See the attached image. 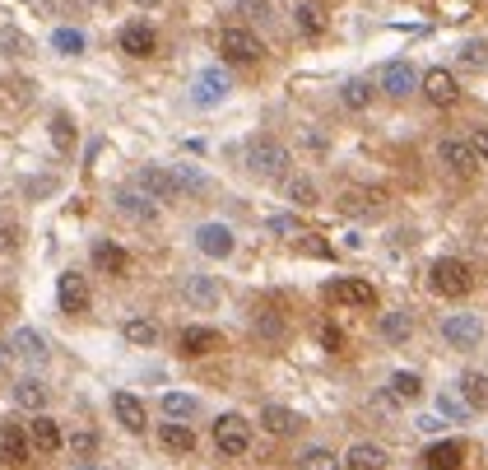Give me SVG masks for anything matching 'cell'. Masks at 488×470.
I'll use <instances>...</instances> for the list:
<instances>
[{
  "label": "cell",
  "instance_id": "obj_21",
  "mask_svg": "<svg viewBox=\"0 0 488 470\" xmlns=\"http://www.w3.org/2000/svg\"><path fill=\"white\" fill-rule=\"evenodd\" d=\"M181 298H187L191 308H214V303H219V280L214 275H187Z\"/></svg>",
  "mask_w": 488,
  "mask_h": 470
},
{
  "label": "cell",
  "instance_id": "obj_5",
  "mask_svg": "<svg viewBox=\"0 0 488 470\" xmlns=\"http://www.w3.org/2000/svg\"><path fill=\"white\" fill-rule=\"evenodd\" d=\"M437 158H442V168L452 173V177H475L479 173V158L470 150V140H442Z\"/></svg>",
  "mask_w": 488,
  "mask_h": 470
},
{
  "label": "cell",
  "instance_id": "obj_27",
  "mask_svg": "<svg viewBox=\"0 0 488 470\" xmlns=\"http://www.w3.org/2000/svg\"><path fill=\"white\" fill-rule=\"evenodd\" d=\"M460 401H465V410H488V377L484 373H460Z\"/></svg>",
  "mask_w": 488,
  "mask_h": 470
},
{
  "label": "cell",
  "instance_id": "obj_47",
  "mask_svg": "<svg viewBox=\"0 0 488 470\" xmlns=\"http://www.w3.org/2000/svg\"><path fill=\"white\" fill-rule=\"evenodd\" d=\"M242 10H247V14H256V19H260V14L270 10V5H266V0H242Z\"/></svg>",
  "mask_w": 488,
  "mask_h": 470
},
{
  "label": "cell",
  "instance_id": "obj_35",
  "mask_svg": "<svg viewBox=\"0 0 488 470\" xmlns=\"http://www.w3.org/2000/svg\"><path fill=\"white\" fill-rule=\"evenodd\" d=\"M298 470H344V466L331 447H308V452L298 457Z\"/></svg>",
  "mask_w": 488,
  "mask_h": 470
},
{
  "label": "cell",
  "instance_id": "obj_31",
  "mask_svg": "<svg viewBox=\"0 0 488 470\" xmlns=\"http://www.w3.org/2000/svg\"><path fill=\"white\" fill-rule=\"evenodd\" d=\"M381 336L391 340V344H404V340L414 336V317L410 312H386L381 317Z\"/></svg>",
  "mask_w": 488,
  "mask_h": 470
},
{
  "label": "cell",
  "instance_id": "obj_28",
  "mask_svg": "<svg viewBox=\"0 0 488 470\" xmlns=\"http://www.w3.org/2000/svg\"><path fill=\"white\" fill-rule=\"evenodd\" d=\"M260 424H266V434H275V438H289L302 419L289 410V405H266V410H260Z\"/></svg>",
  "mask_w": 488,
  "mask_h": 470
},
{
  "label": "cell",
  "instance_id": "obj_3",
  "mask_svg": "<svg viewBox=\"0 0 488 470\" xmlns=\"http://www.w3.org/2000/svg\"><path fill=\"white\" fill-rule=\"evenodd\" d=\"M219 52H223V61H233V66H252V61H260V37L252 33V28H223L219 33Z\"/></svg>",
  "mask_w": 488,
  "mask_h": 470
},
{
  "label": "cell",
  "instance_id": "obj_36",
  "mask_svg": "<svg viewBox=\"0 0 488 470\" xmlns=\"http://www.w3.org/2000/svg\"><path fill=\"white\" fill-rule=\"evenodd\" d=\"M121 336H126L131 344H140V350H145V344H154V340H158V326H154L149 317H131L126 326H121Z\"/></svg>",
  "mask_w": 488,
  "mask_h": 470
},
{
  "label": "cell",
  "instance_id": "obj_41",
  "mask_svg": "<svg viewBox=\"0 0 488 470\" xmlns=\"http://www.w3.org/2000/svg\"><path fill=\"white\" fill-rule=\"evenodd\" d=\"M70 452H75L79 461H89V457L98 452V434H93V428H79V434L70 438Z\"/></svg>",
  "mask_w": 488,
  "mask_h": 470
},
{
  "label": "cell",
  "instance_id": "obj_44",
  "mask_svg": "<svg viewBox=\"0 0 488 470\" xmlns=\"http://www.w3.org/2000/svg\"><path fill=\"white\" fill-rule=\"evenodd\" d=\"M470 150H475L479 163H488V126H475L470 131Z\"/></svg>",
  "mask_w": 488,
  "mask_h": 470
},
{
  "label": "cell",
  "instance_id": "obj_26",
  "mask_svg": "<svg viewBox=\"0 0 488 470\" xmlns=\"http://www.w3.org/2000/svg\"><path fill=\"white\" fill-rule=\"evenodd\" d=\"M158 442L168 447V452H177V457H187V452H196V434H191V424H163L158 428Z\"/></svg>",
  "mask_w": 488,
  "mask_h": 470
},
{
  "label": "cell",
  "instance_id": "obj_7",
  "mask_svg": "<svg viewBox=\"0 0 488 470\" xmlns=\"http://www.w3.org/2000/svg\"><path fill=\"white\" fill-rule=\"evenodd\" d=\"M479 336H484V326H479V317H470V312H456V317L442 321V340L452 344V350H475Z\"/></svg>",
  "mask_w": 488,
  "mask_h": 470
},
{
  "label": "cell",
  "instance_id": "obj_34",
  "mask_svg": "<svg viewBox=\"0 0 488 470\" xmlns=\"http://www.w3.org/2000/svg\"><path fill=\"white\" fill-rule=\"evenodd\" d=\"M196 410H200V405H196V396H187V392H168V396H163V415L177 419V424H187Z\"/></svg>",
  "mask_w": 488,
  "mask_h": 470
},
{
  "label": "cell",
  "instance_id": "obj_8",
  "mask_svg": "<svg viewBox=\"0 0 488 470\" xmlns=\"http://www.w3.org/2000/svg\"><path fill=\"white\" fill-rule=\"evenodd\" d=\"M135 191H145L149 200H172L181 187H177V173H172V168H158V163H149V168H140Z\"/></svg>",
  "mask_w": 488,
  "mask_h": 470
},
{
  "label": "cell",
  "instance_id": "obj_49",
  "mask_svg": "<svg viewBox=\"0 0 488 470\" xmlns=\"http://www.w3.org/2000/svg\"><path fill=\"white\" fill-rule=\"evenodd\" d=\"M135 5H140V10H158V5H163V0H135Z\"/></svg>",
  "mask_w": 488,
  "mask_h": 470
},
{
  "label": "cell",
  "instance_id": "obj_12",
  "mask_svg": "<svg viewBox=\"0 0 488 470\" xmlns=\"http://www.w3.org/2000/svg\"><path fill=\"white\" fill-rule=\"evenodd\" d=\"M112 415H116V424L126 428V434H145V401L140 396H131V392H116L112 396Z\"/></svg>",
  "mask_w": 488,
  "mask_h": 470
},
{
  "label": "cell",
  "instance_id": "obj_11",
  "mask_svg": "<svg viewBox=\"0 0 488 470\" xmlns=\"http://www.w3.org/2000/svg\"><path fill=\"white\" fill-rule=\"evenodd\" d=\"M381 89L391 93V98L414 93V89H419V75H414L410 61H386V66H381Z\"/></svg>",
  "mask_w": 488,
  "mask_h": 470
},
{
  "label": "cell",
  "instance_id": "obj_45",
  "mask_svg": "<svg viewBox=\"0 0 488 470\" xmlns=\"http://www.w3.org/2000/svg\"><path fill=\"white\" fill-rule=\"evenodd\" d=\"M298 229H302V223H298L293 215H275V219H270V233H279V238H289V233H298Z\"/></svg>",
  "mask_w": 488,
  "mask_h": 470
},
{
  "label": "cell",
  "instance_id": "obj_4",
  "mask_svg": "<svg viewBox=\"0 0 488 470\" xmlns=\"http://www.w3.org/2000/svg\"><path fill=\"white\" fill-rule=\"evenodd\" d=\"M247 168L256 177H284L289 173V150H284L279 140H256V145L247 150Z\"/></svg>",
  "mask_w": 488,
  "mask_h": 470
},
{
  "label": "cell",
  "instance_id": "obj_29",
  "mask_svg": "<svg viewBox=\"0 0 488 470\" xmlns=\"http://www.w3.org/2000/svg\"><path fill=\"white\" fill-rule=\"evenodd\" d=\"M293 24H298V33H302V37H321V33H325V14H321V5L302 0V5L293 10Z\"/></svg>",
  "mask_w": 488,
  "mask_h": 470
},
{
  "label": "cell",
  "instance_id": "obj_37",
  "mask_svg": "<svg viewBox=\"0 0 488 470\" xmlns=\"http://www.w3.org/2000/svg\"><path fill=\"white\" fill-rule=\"evenodd\" d=\"M423 396V377L419 373H396L391 377V401H419Z\"/></svg>",
  "mask_w": 488,
  "mask_h": 470
},
{
  "label": "cell",
  "instance_id": "obj_25",
  "mask_svg": "<svg viewBox=\"0 0 488 470\" xmlns=\"http://www.w3.org/2000/svg\"><path fill=\"white\" fill-rule=\"evenodd\" d=\"M14 405H19V410L43 415V405H47V386L37 382V377H19V382H14Z\"/></svg>",
  "mask_w": 488,
  "mask_h": 470
},
{
  "label": "cell",
  "instance_id": "obj_15",
  "mask_svg": "<svg viewBox=\"0 0 488 470\" xmlns=\"http://www.w3.org/2000/svg\"><path fill=\"white\" fill-rule=\"evenodd\" d=\"M56 298H60V308H66V312H84V308H89V284H84V275L66 271V275L56 280Z\"/></svg>",
  "mask_w": 488,
  "mask_h": 470
},
{
  "label": "cell",
  "instance_id": "obj_24",
  "mask_svg": "<svg viewBox=\"0 0 488 470\" xmlns=\"http://www.w3.org/2000/svg\"><path fill=\"white\" fill-rule=\"evenodd\" d=\"M93 265L103 275H126L131 256H126V247H116V242H93Z\"/></svg>",
  "mask_w": 488,
  "mask_h": 470
},
{
  "label": "cell",
  "instance_id": "obj_16",
  "mask_svg": "<svg viewBox=\"0 0 488 470\" xmlns=\"http://www.w3.org/2000/svg\"><path fill=\"white\" fill-rule=\"evenodd\" d=\"M177 344H181V354H187V359H205V354L219 350V331H214V326H187Z\"/></svg>",
  "mask_w": 488,
  "mask_h": 470
},
{
  "label": "cell",
  "instance_id": "obj_14",
  "mask_svg": "<svg viewBox=\"0 0 488 470\" xmlns=\"http://www.w3.org/2000/svg\"><path fill=\"white\" fill-rule=\"evenodd\" d=\"M325 294H331L335 303H349V308H372V303H377V289L368 280H335Z\"/></svg>",
  "mask_w": 488,
  "mask_h": 470
},
{
  "label": "cell",
  "instance_id": "obj_18",
  "mask_svg": "<svg viewBox=\"0 0 488 470\" xmlns=\"http://www.w3.org/2000/svg\"><path fill=\"white\" fill-rule=\"evenodd\" d=\"M460 461H465V442H456V438L433 442L423 452V470H460Z\"/></svg>",
  "mask_w": 488,
  "mask_h": 470
},
{
  "label": "cell",
  "instance_id": "obj_9",
  "mask_svg": "<svg viewBox=\"0 0 488 470\" xmlns=\"http://www.w3.org/2000/svg\"><path fill=\"white\" fill-rule=\"evenodd\" d=\"M196 247L205 256H214V261H223V256H233L237 238H233L228 223H200V229H196Z\"/></svg>",
  "mask_w": 488,
  "mask_h": 470
},
{
  "label": "cell",
  "instance_id": "obj_50",
  "mask_svg": "<svg viewBox=\"0 0 488 470\" xmlns=\"http://www.w3.org/2000/svg\"><path fill=\"white\" fill-rule=\"evenodd\" d=\"M70 470H103V466H93V461H79V466H70Z\"/></svg>",
  "mask_w": 488,
  "mask_h": 470
},
{
  "label": "cell",
  "instance_id": "obj_46",
  "mask_svg": "<svg viewBox=\"0 0 488 470\" xmlns=\"http://www.w3.org/2000/svg\"><path fill=\"white\" fill-rule=\"evenodd\" d=\"M321 344H325V350H344V331H340V326H321Z\"/></svg>",
  "mask_w": 488,
  "mask_h": 470
},
{
  "label": "cell",
  "instance_id": "obj_42",
  "mask_svg": "<svg viewBox=\"0 0 488 470\" xmlns=\"http://www.w3.org/2000/svg\"><path fill=\"white\" fill-rule=\"evenodd\" d=\"M0 52L5 56H28V37L19 28H0Z\"/></svg>",
  "mask_w": 488,
  "mask_h": 470
},
{
  "label": "cell",
  "instance_id": "obj_23",
  "mask_svg": "<svg viewBox=\"0 0 488 470\" xmlns=\"http://www.w3.org/2000/svg\"><path fill=\"white\" fill-rule=\"evenodd\" d=\"M60 424L56 419H47V415H37L33 419V428H28V447H37V452H60Z\"/></svg>",
  "mask_w": 488,
  "mask_h": 470
},
{
  "label": "cell",
  "instance_id": "obj_20",
  "mask_svg": "<svg viewBox=\"0 0 488 470\" xmlns=\"http://www.w3.org/2000/svg\"><path fill=\"white\" fill-rule=\"evenodd\" d=\"M0 461L5 466H24L28 461V434L19 424H0Z\"/></svg>",
  "mask_w": 488,
  "mask_h": 470
},
{
  "label": "cell",
  "instance_id": "obj_48",
  "mask_svg": "<svg viewBox=\"0 0 488 470\" xmlns=\"http://www.w3.org/2000/svg\"><path fill=\"white\" fill-rule=\"evenodd\" d=\"M14 363V354H10V344L5 340H0V377H5V368Z\"/></svg>",
  "mask_w": 488,
  "mask_h": 470
},
{
  "label": "cell",
  "instance_id": "obj_30",
  "mask_svg": "<svg viewBox=\"0 0 488 470\" xmlns=\"http://www.w3.org/2000/svg\"><path fill=\"white\" fill-rule=\"evenodd\" d=\"M340 103L349 108V112H363L372 103V85L368 79H344V89H340Z\"/></svg>",
  "mask_w": 488,
  "mask_h": 470
},
{
  "label": "cell",
  "instance_id": "obj_2",
  "mask_svg": "<svg viewBox=\"0 0 488 470\" xmlns=\"http://www.w3.org/2000/svg\"><path fill=\"white\" fill-rule=\"evenodd\" d=\"M214 447H219L223 457H247L252 424L242 419V415H219V419H214Z\"/></svg>",
  "mask_w": 488,
  "mask_h": 470
},
{
  "label": "cell",
  "instance_id": "obj_13",
  "mask_svg": "<svg viewBox=\"0 0 488 470\" xmlns=\"http://www.w3.org/2000/svg\"><path fill=\"white\" fill-rule=\"evenodd\" d=\"M423 93H428V103H437V108H452L456 98H460V85H456V75L452 70H428L423 75Z\"/></svg>",
  "mask_w": 488,
  "mask_h": 470
},
{
  "label": "cell",
  "instance_id": "obj_22",
  "mask_svg": "<svg viewBox=\"0 0 488 470\" xmlns=\"http://www.w3.org/2000/svg\"><path fill=\"white\" fill-rule=\"evenodd\" d=\"M154 47H158V33L149 24H126L121 28V52L126 56H154Z\"/></svg>",
  "mask_w": 488,
  "mask_h": 470
},
{
  "label": "cell",
  "instance_id": "obj_32",
  "mask_svg": "<svg viewBox=\"0 0 488 470\" xmlns=\"http://www.w3.org/2000/svg\"><path fill=\"white\" fill-rule=\"evenodd\" d=\"M340 206L349 210V215H377V210L386 206V191H349Z\"/></svg>",
  "mask_w": 488,
  "mask_h": 470
},
{
  "label": "cell",
  "instance_id": "obj_6",
  "mask_svg": "<svg viewBox=\"0 0 488 470\" xmlns=\"http://www.w3.org/2000/svg\"><path fill=\"white\" fill-rule=\"evenodd\" d=\"M10 354L19 363H28V368H43L52 350H47V336H37L33 326H19V331L10 336Z\"/></svg>",
  "mask_w": 488,
  "mask_h": 470
},
{
  "label": "cell",
  "instance_id": "obj_19",
  "mask_svg": "<svg viewBox=\"0 0 488 470\" xmlns=\"http://www.w3.org/2000/svg\"><path fill=\"white\" fill-rule=\"evenodd\" d=\"M386 461H391V457H386V447H377V442H354L349 447V452H344V470H386Z\"/></svg>",
  "mask_w": 488,
  "mask_h": 470
},
{
  "label": "cell",
  "instance_id": "obj_39",
  "mask_svg": "<svg viewBox=\"0 0 488 470\" xmlns=\"http://www.w3.org/2000/svg\"><path fill=\"white\" fill-rule=\"evenodd\" d=\"M52 145H56V150H75V121H70L66 112L52 117Z\"/></svg>",
  "mask_w": 488,
  "mask_h": 470
},
{
  "label": "cell",
  "instance_id": "obj_33",
  "mask_svg": "<svg viewBox=\"0 0 488 470\" xmlns=\"http://www.w3.org/2000/svg\"><path fill=\"white\" fill-rule=\"evenodd\" d=\"M284 191H289V200H293V206H302V210L321 206V191H316V182H308V177H289V182H284Z\"/></svg>",
  "mask_w": 488,
  "mask_h": 470
},
{
  "label": "cell",
  "instance_id": "obj_40",
  "mask_svg": "<svg viewBox=\"0 0 488 470\" xmlns=\"http://www.w3.org/2000/svg\"><path fill=\"white\" fill-rule=\"evenodd\" d=\"M460 66L465 70H484L488 66V43H465L460 47Z\"/></svg>",
  "mask_w": 488,
  "mask_h": 470
},
{
  "label": "cell",
  "instance_id": "obj_38",
  "mask_svg": "<svg viewBox=\"0 0 488 470\" xmlns=\"http://www.w3.org/2000/svg\"><path fill=\"white\" fill-rule=\"evenodd\" d=\"M52 47L60 56H79V52H84V33H79V28H56L52 33Z\"/></svg>",
  "mask_w": 488,
  "mask_h": 470
},
{
  "label": "cell",
  "instance_id": "obj_10",
  "mask_svg": "<svg viewBox=\"0 0 488 470\" xmlns=\"http://www.w3.org/2000/svg\"><path fill=\"white\" fill-rule=\"evenodd\" d=\"M228 75L223 70H200L196 75V85H191V103H200V108H214V103H223L228 98Z\"/></svg>",
  "mask_w": 488,
  "mask_h": 470
},
{
  "label": "cell",
  "instance_id": "obj_43",
  "mask_svg": "<svg viewBox=\"0 0 488 470\" xmlns=\"http://www.w3.org/2000/svg\"><path fill=\"white\" fill-rule=\"evenodd\" d=\"M437 415H446V419H465V401H456V396H437Z\"/></svg>",
  "mask_w": 488,
  "mask_h": 470
},
{
  "label": "cell",
  "instance_id": "obj_17",
  "mask_svg": "<svg viewBox=\"0 0 488 470\" xmlns=\"http://www.w3.org/2000/svg\"><path fill=\"white\" fill-rule=\"evenodd\" d=\"M116 210L126 215V219H135V223H154V219H158V206H154L145 191H135V187L116 191Z\"/></svg>",
  "mask_w": 488,
  "mask_h": 470
},
{
  "label": "cell",
  "instance_id": "obj_1",
  "mask_svg": "<svg viewBox=\"0 0 488 470\" xmlns=\"http://www.w3.org/2000/svg\"><path fill=\"white\" fill-rule=\"evenodd\" d=\"M433 289H437L442 298H465V294L475 289V271H470L460 256H442V261L433 265Z\"/></svg>",
  "mask_w": 488,
  "mask_h": 470
}]
</instances>
